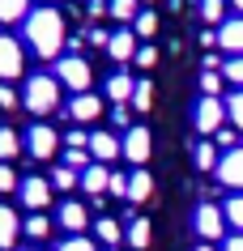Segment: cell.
Returning <instances> with one entry per match:
<instances>
[{
    "label": "cell",
    "mask_w": 243,
    "mask_h": 251,
    "mask_svg": "<svg viewBox=\"0 0 243 251\" xmlns=\"http://www.w3.org/2000/svg\"><path fill=\"white\" fill-rule=\"evenodd\" d=\"M192 226H196L201 243H222L230 222H226V209H222V204H209V200H201V204H196V213H192Z\"/></svg>",
    "instance_id": "obj_3"
},
{
    "label": "cell",
    "mask_w": 243,
    "mask_h": 251,
    "mask_svg": "<svg viewBox=\"0 0 243 251\" xmlns=\"http://www.w3.org/2000/svg\"><path fill=\"white\" fill-rule=\"evenodd\" d=\"M55 149H60L55 128H47V124H30V132H26V153H30V158L47 162V158H55Z\"/></svg>",
    "instance_id": "obj_7"
},
{
    "label": "cell",
    "mask_w": 243,
    "mask_h": 251,
    "mask_svg": "<svg viewBox=\"0 0 243 251\" xmlns=\"http://www.w3.org/2000/svg\"><path fill=\"white\" fill-rule=\"evenodd\" d=\"M111 119H115L120 128H128V106H115V111H111Z\"/></svg>",
    "instance_id": "obj_47"
},
{
    "label": "cell",
    "mask_w": 243,
    "mask_h": 251,
    "mask_svg": "<svg viewBox=\"0 0 243 251\" xmlns=\"http://www.w3.org/2000/svg\"><path fill=\"white\" fill-rule=\"evenodd\" d=\"M17 234H22V217L9 204H0V247H13Z\"/></svg>",
    "instance_id": "obj_19"
},
{
    "label": "cell",
    "mask_w": 243,
    "mask_h": 251,
    "mask_svg": "<svg viewBox=\"0 0 243 251\" xmlns=\"http://www.w3.org/2000/svg\"><path fill=\"white\" fill-rule=\"evenodd\" d=\"M22 39H26V47L39 60H60L64 55V17H60V9H52V4H43V9H30L26 22H22Z\"/></svg>",
    "instance_id": "obj_1"
},
{
    "label": "cell",
    "mask_w": 243,
    "mask_h": 251,
    "mask_svg": "<svg viewBox=\"0 0 243 251\" xmlns=\"http://www.w3.org/2000/svg\"><path fill=\"white\" fill-rule=\"evenodd\" d=\"M26 251H39V247H26Z\"/></svg>",
    "instance_id": "obj_50"
},
{
    "label": "cell",
    "mask_w": 243,
    "mask_h": 251,
    "mask_svg": "<svg viewBox=\"0 0 243 251\" xmlns=\"http://www.w3.org/2000/svg\"><path fill=\"white\" fill-rule=\"evenodd\" d=\"M111 4V17H120V22H136V0H107Z\"/></svg>",
    "instance_id": "obj_34"
},
{
    "label": "cell",
    "mask_w": 243,
    "mask_h": 251,
    "mask_svg": "<svg viewBox=\"0 0 243 251\" xmlns=\"http://www.w3.org/2000/svg\"><path fill=\"white\" fill-rule=\"evenodd\" d=\"M55 77H60V85H68V94H90L94 73H90V64L81 55H60L55 60Z\"/></svg>",
    "instance_id": "obj_5"
},
{
    "label": "cell",
    "mask_w": 243,
    "mask_h": 251,
    "mask_svg": "<svg viewBox=\"0 0 243 251\" xmlns=\"http://www.w3.org/2000/svg\"><path fill=\"white\" fill-rule=\"evenodd\" d=\"M55 251H94V243L85 234H64V243H55Z\"/></svg>",
    "instance_id": "obj_35"
},
{
    "label": "cell",
    "mask_w": 243,
    "mask_h": 251,
    "mask_svg": "<svg viewBox=\"0 0 243 251\" xmlns=\"http://www.w3.org/2000/svg\"><path fill=\"white\" fill-rule=\"evenodd\" d=\"M22 153V136L13 128H0V162H13Z\"/></svg>",
    "instance_id": "obj_27"
},
{
    "label": "cell",
    "mask_w": 243,
    "mask_h": 251,
    "mask_svg": "<svg viewBox=\"0 0 243 251\" xmlns=\"http://www.w3.org/2000/svg\"><path fill=\"white\" fill-rule=\"evenodd\" d=\"M22 68H26V51H22V43H17L13 34H0V81L22 77Z\"/></svg>",
    "instance_id": "obj_9"
},
{
    "label": "cell",
    "mask_w": 243,
    "mask_h": 251,
    "mask_svg": "<svg viewBox=\"0 0 243 251\" xmlns=\"http://www.w3.org/2000/svg\"><path fill=\"white\" fill-rule=\"evenodd\" d=\"M217 183L222 187H230V192H243V145H235V149H226L222 158H217Z\"/></svg>",
    "instance_id": "obj_8"
},
{
    "label": "cell",
    "mask_w": 243,
    "mask_h": 251,
    "mask_svg": "<svg viewBox=\"0 0 243 251\" xmlns=\"http://www.w3.org/2000/svg\"><path fill=\"white\" fill-rule=\"evenodd\" d=\"M192 158H196V171H217V158H222V153H217V145L214 141H196V149H192Z\"/></svg>",
    "instance_id": "obj_20"
},
{
    "label": "cell",
    "mask_w": 243,
    "mask_h": 251,
    "mask_svg": "<svg viewBox=\"0 0 243 251\" xmlns=\"http://www.w3.org/2000/svg\"><path fill=\"white\" fill-rule=\"evenodd\" d=\"M222 251H243V234L239 230H235L230 238H222Z\"/></svg>",
    "instance_id": "obj_46"
},
{
    "label": "cell",
    "mask_w": 243,
    "mask_h": 251,
    "mask_svg": "<svg viewBox=\"0 0 243 251\" xmlns=\"http://www.w3.org/2000/svg\"><path fill=\"white\" fill-rule=\"evenodd\" d=\"M77 183H81L77 171H68V166H55V171H52V187H55V192H73Z\"/></svg>",
    "instance_id": "obj_29"
},
{
    "label": "cell",
    "mask_w": 243,
    "mask_h": 251,
    "mask_svg": "<svg viewBox=\"0 0 243 251\" xmlns=\"http://www.w3.org/2000/svg\"><path fill=\"white\" fill-rule=\"evenodd\" d=\"M149 196H154V175H149L145 166L128 171V200H133V204H145Z\"/></svg>",
    "instance_id": "obj_15"
},
{
    "label": "cell",
    "mask_w": 243,
    "mask_h": 251,
    "mask_svg": "<svg viewBox=\"0 0 243 251\" xmlns=\"http://www.w3.org/2000/svg\"><path fill=\"white\" fill-rule=\"evenodd\" d=\"M107 192H111V196H128V175L111 171V183H107Z\"/></svg>",
    "instance_id": "obj_40"
},
{
    "label": "cell",
    "mask_w": 243,
    "mask_h": 251,
    "mask_svg": "<svg viewBox=\"0 0 243 251\" xmlns=\"http://www.w3.org/2000/svg\"><path fill=\"white\" fill-rule=\"evenodd\" d=\"M226 4H230V9H235V13L243 17V0H226Z\"/></svg>",
    "instance_id": "obj_48"
},
{
    "label": "cell",
    "mask_w": 243,
    "mask_h": 251,
    "mask_svg": "<svg viewBox=\"0 0 243 251\" xmlns=\"http://www.w3.org/2000/svg\"><path fill=\"white\" fill-rule=\"evenodd\" d=\"M222 209H226V222L243 234V192H230V200L222 204Z\"/></svg>",
    "instance_id": "obj_30"
},
{
    "label": "cell",
    "mask_w": 243,
    "mask_h": 251,
    "mask_svg": "<svg viewBox=\"0 0 243 251\" xmlns=\"http://www.w3.org/2000/svg\"><path fill=\"white\" fill-rule=\"evenodd\" d=\"M17 183H22V179L13 175V166H9V162H0V196H4V192H17Z\"/></svg>",
    "instance_id": "obj_37"
},
{
    "label": "cell",
    "mask_w": 243,
    "mask_h": 251,
    "mask_svg": "<svg viewBox=\"0 0 243 251\" xmlns=\"http://www.w3.org/2000/svg\"><path fill=\"white\" fill-rule=\"evenodd\" d=\"M111 183V166H103V162H94V166H85L81 171V187L90 192V196H103Z\"/></svg>",
    "instance_id": "obj_17"
},
{
    "label": "cell",
    "mask_w": 243,
    "mask_h": 251,
    "mask_svg": "<svg viewBox=\"0 0 243 251\" xmlns=\"http://www.w3.org/2000/svg\"><path fill=\"white\" fill-rule=\"evenodd\" d=\"M154 60H158V51H154L149 43H145V47H136V64H141V68H154Z\"/></svg>",
    "instance_id": "obj_41"
},
{
    "label": "cell",
    "mask_w": 243,
    "mask_h": 251,
    "mask_svg": "<svg viewBox=\"0 0 243 251\" xmlns=\"http://www.w3.org/2000/svg\"><path fill=\"white\" fill-rule=\"evenodd\" d=\"M73 124H94L98 115H103V98H94V94H73L68 98V106H60Z\"/></svg>",
    "instance_id": "obj_10"
},
{
    "label": "cell",
    "mask_w": 243,
    "mask_h": 251,
    "mask_svg": "<svg viewBox=\"0 0 243 251\" xmlns=\"http://www.w3.org/2000/svg\"><path fill=\"white\" fill-rule=\"evenodd\" d=\"M64 166L81 175L85 166H94V153H90V149H68V145H64Z\"/></svg>",
    "instance_id": "obj_28"
},
{
    "label": "cell",
    "mask_w": 243,
    "mask_h": 251,
    "mask_svg": "<svg viewBox=\"0 0 243 251\" xmlns=\"http://www.w3.org/2000/svg\"><path fill=\"white\" fill-rule=\"evenodd\" d=\"M85 43H90V47H107L111 34H107V30H85Z\"/></svg>",
    "instance_id": "obj_43"
},
{
    "label": "cell",
    "mask_w": 243,
    "mask_h": 251,
    "mask_svg": "<svg viewBox=\"0 0 243 251\" xmlns=\"http://www.w3.org/2000/svg\"><path fill=\"white\" fill-rule=\"evenodd\" d=\"M90 153H94V162L107 166V162H115L124 153V136L107 132V128H103V132H90Z\"/></svg>",
    "instance_id": "obj_12"
},
{
    "label": "cell",
    "mask_w": 243,
    "mask_h": 251,
    "mask_svg": "<svg viewBox=\"0 0 243 251\" xmlns=\"http://www.w3.org/2000/svg\"><path fill=\"white\" fill-rule=\"evenodd\" d=\"M133 94H136V81L128 77V73H115V77L107 81V98L115 106H124V102H133Z\"/></svg>",
    "instance_id": "obj_18"
},
{
    "label": "cell",
    "mask_w": 243,
    "mask_h": 251,
    "mask_svg": "<svg viewBox=\"0 0 243 251\" xmlns=\"http://www.w3.org/2000/svg\"><path fill=\"white\" fill-rule=\"evenodd\" d=\"M107 55L111 60H133L136 55V30H115V34H111V43H107Z\"/></svg>",
    "instance_id": "obj_16"
},
{
    "label": "cell",
    "mask_w": 243,
    "mask_h": 251,
    "mask_svg": "<svg viewBox=\"0 0 243 251\" xmlns=\"http://www.w3.org/2000/svg\"><path fill=\"white\" fill-rule=\"evenodd\" d=\"M55 222L64 226V234H85L90 213H85V204H77V200H64V204L55 209Z\"/></svg>",
    "instance_id": "obj_14"
},
{
    "label": "cell",
    "mask_w": 243,
    "mask_h": 251,
    "mask_svg": "<svg viewBox=\"0 0 243 251\" xmlns=\"http://www.w3.org/2000/svg\"><path fill=\"white\" fill-rule=\"evenodd\" d=\"M149 141H154L149 128H141V124L128 128V132H124V158L133 162V166H145V162H149Z\"/></svg>",
    "instance_id": "obj_11"
},
{
    "label": "cell",
    "mask_w": 243,
    "mask_h": 251,
    "mask_svg": "<svg viewBox=\"0 0 243 251\" xmlns=\"http://www.w3.org/2000/svg\"><path fill=\"white\" fill-rule=\"evenodd\" d=\"M222 102H226V124L243 132V90H230Z\"/></svg>",
    "instance_id": "obj_25"
},
{
    "label": "cell",
    "mask_w": 243,
    "mask_h": 251,
    "mask_svg": "<svg viewBox=\"0 0 243 251\" xmlns=\"http://www.w3.org/2000/svg\"><path fill=\"white\" fill-rule=\"evenodd\" d=\"M214 145H222V153H226V149H235V145H239V128H222V132L214 136Z\"/></svg>",
    "instance_id": "obj_38"
},
{
    "label": "cell",
    "mask_w": 243,
    "mask_h": 251,
    "mask_svg": "<svg viewBox=\"0 0 243 251\" xmlns=\"http://www.w3.org/2000/svg\"><path fill=\"white\" fill-rule=\"evenodd\" d=\"M52 179H43V175H26L22 183H17V196H22V209L30 213H43L47 204H52Z\"/></svg>",
    "instance_id": "obj_6"
},
{
    "label": "cell",
    "mask_w": 243,
    "mask_h": 251,
    "mask_svg": "<svg viewBox=\"0 0 243 251\" xmlns=\"http://www.w3.org/2000/svg\"><path fill=\"white\" fill-rule=\"evenodd\" d=\"M111 251H115V247H111Z\"/></svg>",
    "instance_id": "obj_51"
},
{
    "label": "cell",
    "mask_w": 243,
    "mask_h": 251,
    "mask_svg": "<svg viewBox=\"0 0 243 251\" xmlns=\"http://www.w3.org/2000/svg\"><path fill=\"white\" fill-rule=\"evenodd\" d=\"M107 13H111V4H107V0H90V22H103Z\"/></svg>",
    "instance_id": "obj_42"
},
{
    "label": "cell",
    "mask_w": 243,
    "mask_h": 251,
    "mask_svg": "<svg viewBox=\"0 0 243 251\" xmlns=\"http://www.w3.org/2000/svg\"><path fill=\"white\" fill-rule=\"evenodd\" d=\"M64 145H68V149H90V132H81V128H68Z\"/></svg>",
    "instance_id": "obj_39"
},
{
    "label": "cell",
    "mask_w": 243,
    "mask_h": 251,
    "mask_svg": "<svg viewBox=\"0 0 243 251\" xmlns=\"http://www.w3.org/2000/svg\"><path fill=\"white\" fill-rule=\"evenodd\" d=\"M94 238H98V243H107V247H115V243L124 238V230H120L115 217H98V222H94Z\"/></svg>",
    "instance_id": "obj_22"
},
{
    "label": "cell",
    "mask_w": 243,
    "mask_h": 251,
    "mask_svg": "<svg viewBox=\"0 0 243 251\" xmlns=\"http://www.w3.org/2000/svg\"><path fill=\"white\" fill-rule=\"evenodd\" d=\"M149 102H154V85H149V81H136L133 106H136V111H149Z\"/></svg>",
    "instance_id": "obj_36"
},
{
    "label": "cell",
    "mask_w": 243,
    "mask_h": 251,
    "mask_svg": "<svg viewBox=\"0 0 243 251\" xmlns=\"http://www.w3.org/2000/svg\"><path fill=\"white\" fill-rule=\"evenodd\" d=\"M196 251H214V247H209V243H201V247H196Z\"/></svg>",
    "instance_id": "obj_49"
},
{
    "label": "cell",
    "mask_w": 243,
    "mask_h": 251,
    "mask_svg": "<svg viewBox=\"0 0 243 251\" xmlns=\"http://www.w3.org/2000/svg\"><path fill=\"white\" fill-rule=\"evenodd\" d=\"M201 22L205 26H222L226 22V0H201Z\"/></svg>",
    "instance_id": "obj_26"
},
{
    "label": "cell",
    "mask_w": 243,
    "mask_h": 251,
    "mask_svg": "<svg viewBox=\"0 0 243 251\" xmlns=\"http://www.w3.org/2000/svg\"><path fill=\"white\" fill-rule=\"evenodd\" d=\"M192 128H196L201 136H217L222 128H226V102L201 94V102H196V111H192Z\"/></svg>",
    "instance_id": "obj_4"
},
{
    "label": "cell",
    "mask_w": 243,
    "mask_h": 251,
    "mask_svg": "<svg viewBox=\"0 0 243 251\" xmlns=\"http://www.w3.org/2000/svg\"><path fill=\"white\" fill-rule=\"evenodd\" d=\"M22 234L26 238H47L52 234V217H47V213H30L26 222H22Z\"/></svg>",
    "instance_id": "obj_23"
},
{
    "label": "cell",
    "mask_w": 243,
    "mask_h": 251,
    "mask_svg": "<svg viewBox=\"0 0 243 251\" xmlns=\"http://www.w3.org/2000/svg\"><path fill=\"white\" fill-rule=\"evenodd\" d=\"M0 106H4V111H13V106H17V94L9 90L4 81H0Z\"/></svg>",
    "instance_id": "obj_45"
},
{
    "label": "cell",
    "mask_w": 243,
    "mask_h": 251,
    "mask_svg": "<svg viewBox=\"0 0 243 251\" xmlns=\"http://www.w3.org/2000/svg\"><path fill=\"white\" fill-rule=\"evenodd\" d=\"M217 47L226 51V60H230V55H243V17L239 13L226 17V22L217 26Z\"/></svg>",
    "instance_id": "obj_13"
},
{
    "label": "cell",
    "mask_w": 243,
    "mask_h": 251,
    "mask_svg": "<svg viewBox=\"0 0 243 251\" xmlns=\"http://www.w3.org/2000/svg\"><path fill=\"white\" fill-rule=\"evenodd\" d=\"M128 243H133L136 251L149 247V222H145V217H136V213L128 217Z\"/></svg>",
    "instance_id": "obj_24"
},
{
    "label": "cell",
    "mask_w": 243,
    "mask_h": 251,
    "mask_svg": "<svg viewBox=\"0 0 243 251\" xmlns=\"http://www.w3.org/2000/svg\"><path fill=\"white\" fill-rule=\"evenodd\" d=\"M222 64H226V60H222L217 51H205V68L201 73H222Z\"/></svg>",
    "instance_id": "obj_44"
},
{
    "label": "cell",
    "mask_w": 243,
    "mask_h": 251,
    "mask_svg": "<svg viewBox=\"0 0 243 251\" xmlns=\"http://www.w3.org/2000/svg\"><path fill=\"white\" fill-rule=\"evenodd\" d=\"M222 77H226L235 90H243V55H230L226 64H222Z\"/></svg>",
    "instance_id": "obj_32"
},
{
    "label": "cell",
    "mask_w": 243,
    "mask_h": 251,
    "mask_svg": "<svg viewBox=\"0 0 243 251\" xmlns=\"http://www.w3.org/2000/svg\"><path fill=\"white\" fill-rule=\"evenodd\" d=\"M222 90H226V77H222V73H201V94L222 98Z\"/></svg>",
    "instance_id": "obj_31"
},
{
    "label": "cell",
    "mask_w": 243,
    "mask_h": 251,
    "mask_svg": "<svg viewBox=\"0 0 243 251\" xmlns=\"http://www.w3.org/2000/svg\"><path fill=\"white\" fill-rule=\"evenodd\" d=\"M30 0H0V26H13V22H26Z\"/></svg>",
    "instance_id": "obj_21"
},
{
    "label": "cell",
    "mask_w": 243,
    "mask_h": 251,
    "mask_svg": "<svg viewBox=\"0 0 243 251\" xmlns=\"http://www.w3.org/2000/svg\"><path fill=\"white\" fill-rule=\"evenodd\" d=\"M22 106H26L30 115H52V111H60V77L34 73L26 81V90H22Z\"/></svg>",
    "instance_id": "obj_2"
},
{
    "label": "cell",
    "mask_w": 243,
    "mask_h": 251,
    "mask_svg": "<svg viewBox=\"0 0 243 251\" xmlns=\"http://www.w3.org/2000/svg\"><path fill=\"white\" fill-rule=\"evenodd\" d=\"M133 26H136V39H154V30H158V17L149 13V9H141Z\"/></svg>",
    "instance_id": "obj_33"
}]
</instances>
